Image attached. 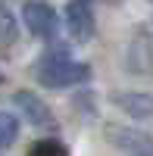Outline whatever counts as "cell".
<instances>
[{
	"label": "cell",
	"instance_id": "obj_11",
	"mask_svg": "<svg viewBox=\"0 0 153 156\" xmlns=\"http://www.w3.org/2000/svg\"><path fill=\"white\" fill-rule=\"evenodd\" d=\"M0 81H3V75H0Z\"/></svg>",
	"mask_w": 153,
	"mask_h": 156
},
{
	"label": "cell",
	"instance_id": "obj_8",
	"mask_svg": "<svg viewBox=\"0 0 153 156\" xmlns=\"http://www.w3.org/2000/svg\"><path fill=\"white\" fill-rule=\"evenodd\" d=\"M28 156H69V150H66V144H62V140H56V137H44V140H34V144H31Z\"/></svg>",
	"mask_w": 153,
	"mask_h": 156
},
{
	"label": "cell",
	"instance_id": "obj_2",
	"mask_svg": "<svg viewBox=\"0 0 153 156\" xmlns=\"http://www.w3.org/2000/svg\"><path fill=\"white\" fill-rule=\"evenodd\" d=\"M22 19H25V25H28V31L34 37H53L56 25H59L56 9L50 3H44V0H28L22 6Z\"/></svg>",
	"mask_w": 153,
	"mask_h": 156
},
{
	"label": "cell",
	"instance_id": "obj_6",
	"mask_svg": "<svg viewBox=\"0 0 153 156\" xmlns=\"http://www.w3.org/2000/svg\"><path fill=\"white\" fill-rule=\"evenodd\" d=\"M12 100H16L22 119H28L31 125H50V122H53V112L47 109V103L37 97V94H31V90H16Z\"/></svg>",
	"mask_w": 153,
	"mask_h": 156
},
{
	"label": "cell",
	"instance_id": "obj_3",
	"mask_svg": "<svg viewBox=\"0 0 153 156\" xmlns=\"http://www.w3.org/2000/svg\"><path fill=\"white\" fill-rule=\"evenodd\" d=\"M66 25L75 41H87L94 34V0H69Z\"/></svg>",
	"mask_w": 153,
	"mask_h": 156
},
{
	"label": "cell",
	"instance_id": "obj_9",
	"mask_svg": "<svg viewBox=\"0 0 153 156\" xmlns=\"http://www.w3.org/2000/svg\"><path fill=\"white\" fill-rule=\"evenodd\" d=\"M16 19H12V12L0 6V50H6L12 41H16Z\"/></svg>",
	"mask_w": 153,
	"mask_h": 156
},
{
	"label": "cell",
	"instance_id": "obj_5",
	"mask_svg": "<svg viewBox=\"0 0 153 156\" xmlns=\"http://www.w3.org/2000/svg\"><path fill=\"white\" fill-rule=\"evenodd\" d=\"M112 103L131 119H153V94L147 90H119L112 94Z\"/></svg>",
	"mask_w": 153,
	"mask_h": 156
},
{
	"label": "cell",
	"instance_id": "obj_1",
	"mask_svg": "<svg viewBox=\"0 0 153 156\" xmlns=\"http://www.w3.org/2000/svg\"><path fill=\"white\" fill-rule=\"evenodd\" d=\"M34 78L44 87H72V84L87 81V78H91V69H87L84 62L69 59L66 50H50V53H44L37 59Z\"/></svg>",
	"mask_w": 153,
	"mask_h": 156
},
{
	"label": "cell",
	"instance_id": "obj_10",
	"mask_svg": "<svg viewBox=\"0 0 153 156\" xmlns=\"http://www.w3.org/2000/svg\"><path fill=\"white\" fill-rule=\"evenodd\" d=\"M109 3H119V0H109Z\"/></svg>",
	"mask_w": 153,
	"mask_h": 156
},
{
	"label": "cell",
	"instance_id": "obj_7",
	"mask_svg": "<svg viewBox=\"0 0 153 156\" xmlns=\"http://www.w3.org/2000/svg\"><path fill=\"white\" fill-rule=\"evenodd\" d=\"M16 137H19V119L12 112H0V150L12 147Z\"/></svg>",
	"mask_w": 153,
	"mask_h": 156
},
{
	"label": "cell",
	"instance_id": "obj_4",
	"mask_svg": "<svg viewBox=\"0 0 153 156\" xmlns=\"http://www.w3.org/2000/svg\"><path fill=\"white\" fill-rule=\"evenodd\" d=\"M109 140L112 147L122 150L125 156H153V137L134 128H109Z\"/></svg>",
	"mask_w": 153,
	"mask_h": 156
}]
</instances>
